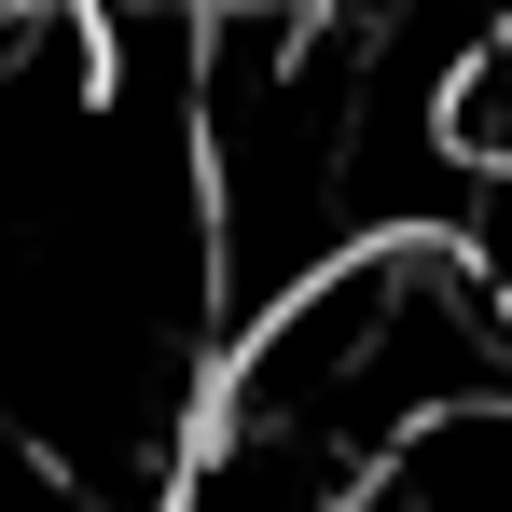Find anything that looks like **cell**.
Returning a JSON list of instances; mask_svg holds the SVG:
<instances>
[{
    "instance_id": "obj_1",
    "label": "cell",
    "mask_w": 512,
    "mask_h": 512,
    "mask_svg": "<svg viewBox=\"0 0 512 512\" xmlns=\"http://www.w3.org/2000/svg\"><path fill=\"white\" fill-rule=\"evenodd\" d=\"M512 291L485 236H360L208 346L167 512H360L443 416H485Z\"/></svg>"
}]
</instances>
